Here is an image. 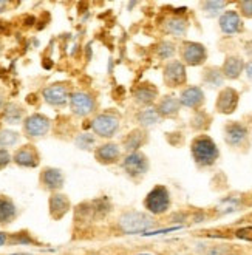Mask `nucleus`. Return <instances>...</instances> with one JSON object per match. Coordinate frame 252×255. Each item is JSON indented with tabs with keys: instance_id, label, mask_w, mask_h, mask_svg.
I'll use <instances>...</instances> for the list:
<instances>
[{
	"instance_id": "a878e982",
	"label": "nucleus",
	"mask_w": 252,
	"mask_h": 255,
	"mask_svg": "<svg viewBox=\"0 0 252 255\" xmlns=\"http://www.w3.org/2000/svg\"><path fill=\"white\" fill-rule=\"evenodd\" d=\"M159 121H161V116L153 109H147V110H142L138 113V123L142 127H152V126L158 124Z\"/></svg>"
},
{
	"instance_id": "412c9836",
	"label": "nucleus",
	"mask_w": 252,
	"mask_h": 255,
	"mask_svg": "<svg viewBox=\"0 0 252 255\" xmlns=\"http://www.w3.org/2000/svg\"><path fill=\"white\" fill-rule=\"evenodd\" d=\"M158 96V90L155 87H152L150 84H144L141 85L136 92H135V98L139 104H142V106H150V104L155 102Z\"/></svg>"
},
{
	"instance_id": "f8f14e48",
	"label": "nucleus",
	"mask_w": 252,
	"mask_h": 255,
	"mask_svg": "<svg viewBox=\"0 0 252 255\" xmlns=\"http://www.w3.org/2000/svg\"><path fill=\"white\" fill-rule=\"evenodd\" d=\"M220 28L225 34H235L240 33L243 29L242 17L237 11H226L223 16L220 17Z\"/></svg>"
},
{
	"instance_id": "39448f33",
	"label": "nucleus",
	"mask_w": 252,
	"mask_h": 255,
	"mask_svg": "<svg viewBox=\"0 0 252 255\" xmlns=\"http://www.w3.org/2000/svg\"><path fill=\"white\" fill-rule=\"evenodd\" d=\"M23 130H25V134L29 138L43 136V134H47L50 130V119L43 115H39V113L31 115L29 118L25 119Z\"/></svg>"
},
{
	"instance_id": "72a5a7b5",
	"label": "nucleus",
	"mask_w": 252,
	"mask_h": 255,
	"mask_svg": "<svg viewBox=\"0 0 252 255\" xmlns=\"http://www.w3.org/2000/svg\"><path fill=\"white\" fill-rule=\"evenodd\" d=\"M240 6V11L245 17H252V0H245V2H240L239 3Z\"/></svg>"
},
{
	"instance_id": "9b49d317",
	"label": "nucleus",
	"mask_w": 252,
	"mask_h": 255,
	"mask_svg": "<svg viewBox=\"0 0 252 255\" xmlns=\"http://www.w3.org/2000/svg\"><path fill=\"white\" fill-rule=\"evenodd\" d=\"M42 95H43V99H45L48 104H51V106L61 107L68 101V87L62 85V84L50 85L43 90Z\"/></svg>"
},
{
	"instance_id": "4be33fe9",
	"label": "nucleus",
	"mask_w": 252,
	"mask_h": 255,
	"mask_svg": "<svg viewBox=\"0 0 252 255\" xmlns=\"http://www.w3.org/2000/svg\"><path fill=\"white\" fill-rule=\"evenodd\" d=\"M16 206L14 203L6 198V197H0V224H6L11 223L14 218H16Z\"/></svg>"
},
{
	"instance_id": "dca6fc26",
	"label": "nucleus",
	"mask_w": 252,
	"mask_h": 255,
	"mask_svg": "<svg viewBox=\"0 0 252 255\" xmlns=\"http://www.w3.org/2000/svg\"><path fill=\"white\" fill-rule=\"evenodd\" d=\"M121 156V150H120V145L116 144H102L101 147L96 148V158L99 162H104V164H112V162H116Z\"/></svg>"
},
{
	"instance_id": "a211bd4d",
	"label": "nucleus",
	"mask_w": 252,
	"mask_h": 255,
	"mask_svg": "<svg viewBox=\"0 0 252 255\" xmlns=\"http://www.w3.org/2000/svg\"><path fill=\"white\" fill-rule=\"evenodd\" d=\"M40 181L50 190H57L64 186V175L57 169H45L40 175Z\"/></svg>"
},
{
	"instance_id": "2eb2a0df",
	"label": "nucleus",
	"mask_w": 252,
	"mask_h": 255,
	"mask_svg": "<svg viewBox=\"0 0 252 255\" xmlns=\"http://www.w3.org/2000/svg\"><path fill=\"white\" fill-rule=\"evenodd\" d=\"M181 106L189 107V109H198L204 102V95L200 87H189L180 96Z\"/></svg>"
},
{
	"instance_id": "f03ea898",
	"label": "nucleus",
	"mask_w": 252,
	"mask_h": 255,
	"mask_svg": "<svg viewBox=\"0 0 252 255\" xmlns=\"http://www.w3.org/2000/svg\"><path fill=\"white\" fill-rule=\"evenodd\" d=\"M153 226V220L142 212H127L120 218V229L124 234H139L149 231Z\"/></svg>"
},
{
	"instance_id": "423d86ee",
	"label": "nucleus",
	"mask_w": 252,
	"mask_h": 255,
	"mask_svg": "<svg viewBox=\"0 0 252 255\" xmlns=\"http://www.w3.org/2000/svg\"><path fill=\"white\" fill-rule=\"evenodd\" d=\"M181 57H183V61L187 65L197 67V65L204 64L206 57H207V53H206V48L203 47L201 43L184 42L183 47H181Z\"/></svg>"
},
{
	"instance_id": "20e7f679",
	"label": "nucleus",
	"mask_w": 252,
	"mask_h": 255,
	"mask_svg": "<svg viewBox=\"0 0 252 255\" xmlns=\"http://www.w3.org/2000/svg\"><path fill=\"white\" fill-rule=\"evenodd\" d=\"M92 128L102 138H112L120 128V116L115 113H101L92 121Z\"/></svg>"
},
{
	"instance_id": "f3484780",
	"label": "nucleus",
	"mask_w": 252,
	"mask_h": 255,
	"mask_svg": "<svg viewBox=\"0 0 252 255\" xmlns=\"http://www.w3.org/2000/svg\"><path fill=\"white\" fill-rule=\"evenodd\" d=\"M245 68V62L243 59L239 57V56H229L225 64H223V68H221V71H223V76L228 78V79H237L242 74Z\"/></svg>"
},
{
	"instance_id": "c756f323",
	"label": "nucleus",
	"mask_w": 252,
	"mask_h": 255,
	"mask_svg": "<svg viewBox=\"0 0 252 255\" xmlns=\"http://www.w3.org/2000/svg\"><path fill=\"white\" fill-rule=\"evenodd\" d=\"M156 53L161 59H169L175 54V45L172 42H161L156 48Z\"/></svg>"
},
{
	"instance_id": "6ab92c4d",
	"label": "nucleus",
	"mask_w": 252,
	"mask_h": 255,
	"mask_svg": "<svg viewBox=\"0 0 252 255\" xmlns=\"http://www.w3.org/2000/svg\"><path fill=\"white\" fill-rule=\"evenodd\" d=\"M70 209V201L65 195L61 193H54L50 198V212L53 218H62Z\"/></svg>"
},
{
	"instance_id": "58836bf2",
	"label": "nucleus",
	"mask_w": 252,
	"mask_h": 255,
	"mask_svg": "<svg viewBox=\"0 0 252 255\" xmlns=\"http://www.w3.org/2000/svg\"><path fill=\"white\" fill-rule=\"evenodd\" d=\"M3 104V98H2V95H0V106Z\"/></svg>"
},
{
	"instance_id": "79ce46f5",
	"label": "nucleus",
	"mask_w": 252,
	"mask_h": 255,
	"mask_svg": "<svg viewBox=\"0 0 252 255\" xmlns=\"http://www.w3.org/2000/svg\"><path fill=\"white\" fill-rule=\"evenodd\" d=\"M16 255H25V254H16Z\"/></svg>"
},
{
	"instance_id": "7ed1b4c3",
	"label": "nucleus",
	"mask_w": 252,
	"mask_h": 255,
	"mask_svg": "<svg viewBox=\"0 0 252 255\" xmlns=\"http://www.w3.org/2000/svg\"><path fill=\"white\" fill-rule=\"evenodd\" d=\"M144 206L149 212L152 214H164L169 206H170V195L169 190L164 186H156L155 189H152V192L145 197Z\"/></svg>"
},
{
	"instance_id": "2f4dec72",
	"label": "nucleus",
	"mask_w": 252,
	"mask_h": 255,
	"mask_svg": "<svg viewBox=\"0 0 252 255\" xmlns=\"http://www.w3.org/2000/svg\"><path fill=\"white\" fill-rule=\"evenodd\" d=\"M76 144H78L81 148H90V147L95 144V138L92 136V134L84 133V134H81V136L76 139Z\"/></svg>"
},
{
	"instance_id": "5701e85b",
	"label": "nucleus",
	"mask_w": 252,
	"mask_h": 255,
	"mask_svg": "<svg viewBox=\"0 0 252 255\" xmlns=\"http://www.w3.org/2000/svg\"><path fill=\"white\" fill-rule=\"evenodd\" d=\"M203 81H204L206 85H209L212 88H217L220 85H223V81H225L223 71L215 68V67L206 68L204 70V74H203Z\"/></svg>"
},
{
	"instance_id": "c9c22d12",
	"label": "nucleus",
	"mask_w": 252,
	"mask_h": 255,
	"mask_svg": "<svg viewBox=\"0 0 252 255\" xmlns=\"http://www.w3.org/2000/svg\"><path fill=\"white\" fill-rule=\"evenodd\" d=\"M246 76L252 81V61L246 65Z\"/></svg>"
},
{
	"instance_id": "a19ab883",
	"label": "nucleus",
	"mask_w": 252,
	"mask_h": 255,
	"mask_svg": "<svg viewBox=\"0 0 252 255\" xmlns=\"http://www.w3.org/2000/svg\"><path fill=\"white\" fill-rule=\"evenodd\" d=\"M139 255H150V254H139Z\"/></svg>"
},
{
	"instance_id": "7c9ffc66",
	"label": "nucleus",
	"mask_w": 252,
	"mask_h": 255,
	"mask_svg": "<svg viewBox=\"0 0 252 255\" xmlns=\"http://www.w3.org/2000/svg\"><path fill=\"white\" fill-rule=\"evenodd\" d=\"M228 3L226 2H206L203 3V8H204V12L207 14V16H217V14L223 9Z\"/></svg>"
},
{
	"instance_id": "4468645a",
	"label": "nucleus",
	"mask_w": 252,
	"mask_h": 255,
	"mask_svg": "<svg viewBox=\"0 0 252 255\" xmlns=\"http://www.w3.org/2000/svg\"><path fill=\"white\" fill-rule=\"evenodd\" d=\"M225 138L229 145H240L248 138V128L243 124L231 123L225 128Z\"/></svg>"
},
{
	"instance_id": "f257e3e1",
	"label": "nucleus",
	"mask_w": 252,
	"mask_h": 255,
	"mask_svg": "<svg viewBox=\"0 0 252 255\" xmlns=\"http://www.w3.org/2000/svg\"><path fill=\"white\" fill-rule=\"evenodd\" d=\"M192 155L198 166L209 167L218 159V147L209 136H198L192 142Z\"/></svg>"
},
{
	"instance_id": "e433bc0d",
	"label": "nucleus",
	"mask_w": 252,
	"mask_h": 255,
	"mask_svg": "<svg viewBox=\"0 0 252 255\" xmlns=\"http://www.w3.org/2000/svg\"><path fill=\"white\" fill-rule=\"evenodd\" d=\"M6 240H8L6 234H3V232H0V246H3V245L6 243Z\"/></svg>"
},
{
	"instance_id": "aec40b11",
	"label": "nucleus",
	"mask_w": 252,
	"mask_h": 255,
	"mask_svg": "<svg viewBox=\"0 0 252 255\" xmlns=\"http://www.w3.org/2000/svg\"><path fill=\"white\" fill-rule=\"evenodd\" d=\"M180 106H181L180 99H176V98H173V96H166V98H162V99L159 101L156 112L159 113V116L170 118V116L178 115Z\"/></svg>"
},
{
	"instance_id": "ddd939ff",
	"label": "nucleus",
	"mask_w": 252,
	"mask_h": 255,
	"mask_svg": "<svg viewBox=\"0 0 252 255\" xmlns=\"http://www.w3.org/2000/svg\"><path fill=\"white\" fill-rule=\"evenodd\" d=\"M14 161L22 167H36L39 164V155L33 145H23L14 155Z\"/></svg>"
},
{
	"instance_id": "b1692460",
	"label": "nucleus",
	"mask_w": 252,
	"mask_h": 255,
	"mask_svg": "<svg viewBox=\"0 0 252 255\" xmlns=\"http://www.w3.org/2000/svg\"><path fill=\"white\" fill-rule=\"evenodd\" d=\"M166 31L176 36V37H181L187 31V22L184 19H181V17H178V16L170 17L166 22Z\"/></svg>"
},
{
	"instance_id": "473e14b6",
	"label": "nucleus",
	"mask_w": 252,
	"mask_h": 255,
	"mask_svg": "<svg viewBox=\"0 0 252 255\" xmlns=\"http://www.w3.org/2000/svg\"><path fill=\"white\" fill-rule=\"evenodd\" d=\"M235 237L237 238H242V240H248V242H252V228H242L239 231H235Z\"/></svg>"
},
{
	"instance_id": "c85d7f7f",
	"label": "nucleus",
	"mask_w": 252,
	"mask_h": 255,
	"mask_svg": "<svg viewBox=\"0 0 252 255\" xmlns=\"http://www.w3.org/2000/svg\"><path fill=\"white\" fill-rule=\"evenodd\" d=\"M19 141V134L11 130L0 131V145L2 147H11Z\"/></svg>"
},
{
	"instance_id": "ea45409f",
	"label": "nucleus",
	"mask_w": 252,
	"mask_h": 255,
	"mask_svg": "<svg viewBox=\"0 0 252 255\" xmlns=\"http://www.w3.org/2000/svg\"><path fill=\"white\" fill-rule=\"evenodd\" d=\"M0 54H2V43H0Z\"/></svg>"
},
{
	"instance_id": "0eeeda50",
	"label": "nucleus",
	"mask_w": 252,
	"mask_h": 255,
	"mask_svg": "<svg viewBox=\"0 0 252 255\" xmlns=\"http://www.w3.org/2000/svg\"><path fill=\"white\" fill-rule=\"evenodd\" d=\"M70 107L75 115L87 116L95 110L96 102L90 95H87L84 92H76L70 96Z\"/></svg>"
},
{
	"instance_id": "393cba45",
	"label": "nucleus",
	"mask_w": 252,
	"mask_h": 255,
	"mask_svg": "<svg viewBox=\"0 0 252 255\" xmlns=\"http://www.w3.org/2000/svg\"><path fill=\"white\" fill-rule=\"evenodd\" d=\"M145 141V133L142 130H133L128 133V136L124 141V147L128 150L130 153L136 152V150L142 145V142Z\"/></svg>"
},
{
	"instance_id": "6e6552de",
	"label": "nucleus",
	"mask_w": 252,
	"mask_h": 255,
	"mask_svg": "<svg viewBox=\"0 0 252 255\" xmlns=\"http://www.w3.org/2000/svg\"><path fill=\"white\" fill-rule=\"evenodd\" d=\"M186 67L180 61H172L164 67V82L167 87H180L186 82Z\"/></svg>"
},
{
	"instance_id": "1a4fd4ad",
	"label": "nucleus",
	"mask_w": 252,
	"mask_h": 255,
	"mask_svg": "<svg viewBox=\"0 0 252 255\" xmlns=\"http://www.w3.org/2000/svg\"><path fill=\"white\" fill-rule=\"evenodd\" d=\"M124 169L130 176H139L144 175L149 169V161H147L145 155L139 152L128 153L127 158L124 159Z\"/></svg>"
},
{
	"instance_id": "cd10ccee",
	"label": "nucleus",
	"mask_w": 252,
	"mask_h": 255,
	"mask_svg": "<svg viewBox=\"0 0 252 255\" xmlns=\"http://www.w3.org/2000/svg\"><path fill=\"white\" fill-rule=\"evenodd\" d=\"M209 123H211V119L204 112H197L195 116L192 118V127L197 128V130L207 128V127H209Z\"/></svg>"
},
{
	"instance_id": "f704fd0d",
	"label": "nucleus",
	"mask_w": 252,
	"mask_h": 255,
	"mask_svg": "<svg viewBox=\"0 0 252 255\" xmlns=\"http://www.w3.org/2000/svg\"><path fill=\"white\" fill-rule=\"evenodd\" d=\"M9 161H11V156L8 153V150L0 148V169H3L5 166H8Z\"/></svg>"
},
{
	"instance_id": "4c0bfd02",
	"label": "nucleus",
	"mask_w": 252,
	"mask_h": 255,
	"mask_svg": "<svg viewBox=\"0 0 252 255\" xmlns=\"http://www.w3.org/2000/svg\"><path fill=\"white\" fill-rule=\"evenodd\" d=\"M5 8H6V2H2V0H0V12L5 11Z\"/></svg>"
},
{
	"instance_id": "bb28decb",
	"label": "nucleus",
	"mask_w": 252,
	"mask_h": 255,
	"mask_svg": "<svg viewBox=\"0 0 252 255\" xmlns=\"http://www.w3.org/2000/svg\"><path fill=\"white\" fill-rule=\"evenodd\" d=\"M3 116L8 124H17L20 123V119L23 116V109L17 106V104H8L3 110Z\"/></svg>"
},
{
	"instance_id": "9d476101",
	"label": "nucleus",
	"mask_w": 252,
	"mask_h": 255,
	"mask_svg": "<svg viewBox=\"0 0 252 255\" xmlns=\"http://www.w3.org/2000/svg\"><path fill=\"white\" fill-rule=\"evenodd\" d=\"M237 106H239V93L235 92L234 88H223L218 95L215 107L220 113L229 115L232 112H235Z\"/></svg>"
}]
</instances>
